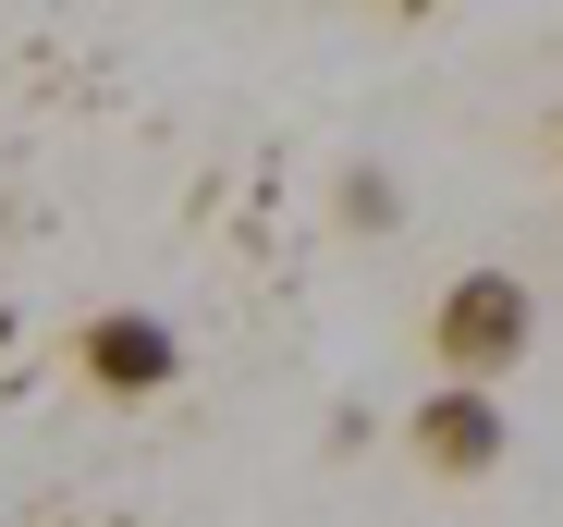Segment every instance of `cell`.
Wrapping results in <instances>:
<instances>
[{
    "label": "cell",
    "instance_id": "obj_1",
    "mask_svg": "<svg viewBox=\"0 0 563 527\" xmlns=\"http://www.w3.org/2000/svg\"><path fill=\"white\" fill-rule=\"evenodd\" d=\"M527 343H539V295H527L515 271H465V283H441V307H429V356H441V381L490 393Z\"/></svg>",
    "mask_w": 563,
    "mask_h": 527
},
{
    "label": "cell",
    "instance_id": "obj_2",
    "mask_svg": "<svg viewBox=\"0 0 563 527\" xmlns=\"http://www.w3.org/2000/svg\"><path fill=\"white\" fill-rule=\"evenodd\" d=\"M74 369L99 381V393H172V369H184V343H172V319H147V307H111V319H86L74 331Z\"/></svg>",
    "mask_w": 563,
    "mask_h": 527
},
{
    "label": "cell",
    "instance_id": "obj_3",
    "mask_svg": "<svg viewBox=\"0 0 563 527\" xmlns=\"http://www.w3.org/2000/svg\"><path fill=\"white\" fill-rule=\"evenodd\" d=\"M405 442H417L429 479H490V466H503V405L465 393V381H441V393L405 417Z\"/></svg>",
    "mask_w": 563,
    "mask_h": 527
},
{
    "label": "cell",
    "instance_id": "obj_4",
    "mask_svg": "<svg viewBox=\"0 0 563 527\" xmlns=\"http://www.w3.org/2000/svg\"><path fill=\"white\" fill-rule=\"evenodd\" d=\"M551 160H563V135H551Z\"/></svg>",
    "mask_w": 563,
    "mask_h": 527
}]
</instances>
